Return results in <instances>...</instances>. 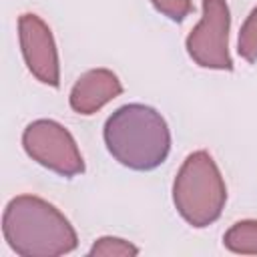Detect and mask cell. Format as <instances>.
I'll return each instance as SVG.
<instances>
[{
    "instance_id": "obj_1",
    "label": "cell",
    "mask_w": 257,
    "mask_h": 257,
    "mask_svg": "<svg viewBox=\"0 0 257 257\" xmlns=\"http://www.w3.org/2000/svg\"><path fill=\"white\" fill-rule=\"evenodd\" d=\"M2 231L10 249L22 257L64 255L78 243L70 221L34 195H18L6 205Z\"/></svg>"
},
{
    "instance_id": "obj_2",
    "label": "cell",
    "mask_w": 257,
    "mask_h": 257,
    "mask_svg": "<svg viewBox=\"0 0 257 257\" xmlns=\"http://www.w3.org/2000/svg\"><path fill=\"white\" fill-rule=\"evenodd\" d=\"M104 143L120 165L135 171H153L169 155L171 133L161 112L133 102L106 118Z\"/></svg>"
},
{
    "instance_id": "obj_3",
    "label": "cell",
    "mask_w": 257,
    "mask_h": 257,
    "mask_svg": "<svg viewBox=\"0 0 257 257\" xmlns=\"http://www.w3.org/2000/svg\"><path fill=\"white\" fill-rule=\"evenodd\" d=\"M173 201L181 217L193 227H207L219 219L227 189L207 151H195L185 159L173 183Z\"/></svg>"
},
{
    "instance_id": "obj_4",
    "label": "cell",
    "mask_w": 257,
    "mask_h": 257,
    "mask_svg": "<svg viewBox=\"0 0 257 257\" xmlns=\"http://www.w3.org/2000/svg\"><path fill=\"white\" fill-rule=\"evenodd\" d=\"M22 145L28 157L62 177H74L84 171V161L72 135L56 120L30 122L22 135Z\"/></svg>"
},
{
    "instance_id": "obj_5",
    "label": "cell",
    "mask_w": 257,
    "mask_h": 257,
    "mask_svg": "<svg viewBox=\"0 0 257 257\" xmlns=\"http://www.w3.org/2000/svg\"><path fill=\"white\" fill-rule=\"evenodd\" d=\"M229 6L225 0H203L201 22L187 36L189 56L205 68L231 70L229 56Z\"/></svg>"
},
{
    "instance_id": "obj_6",
    "label": "cell",
    "mask_w": 257,
    "mask_h": 257,
    "mask_svg": "<svg viewBox=\"0 0 257 257\" xmlns=\"http://www.w3.org/2000/svg\"><path fill=\"white\" fill-rule=\"evenodd\" d=\"M18 34L28 70L40 82L56 88L60 84L58 52L46 22L36 14H22L18 18Z\"/></svg>"
},
{
    "instance_id": "obj_7",
    "label": "cell",
    "mask_w": 257,
    "mask_h": 257,
    "mask_svg": "<svg viewBox=\"0 0 257 257\" xmlns=\"http://www.w3.org/2000/svg\"><path fill=\"white\" fill-rule=\"evenodd\" d=\"M122 92V84L108 68L84 72L70 90V106L80 114H92Z\"/></svg>"
},
{
    "instance_id": "obj_8",
    "label": "cell",
    "mask_w": 257,
    "mask_h": 257,
    "mask_svg": "<svg viewBox=\"0 0 257 257\" xmlns=\"http://www.w3.org/2000/svg\"><path fill=\"white\" fill-rule=\"evenodd\" d=\"M225 247L233 253L257 255V221H239L223 237Z\"/></svg>"
},
{
    "instance_id": "obj_9",
    "label": "cell",
    "mask_w": 257,
    "mask_h": 257,
    "mask_svg": "<svg viewBox=\"0 0 257 257\" xmlns=\"http://www.w3.org/2000/svg\"><path fill=\"white\" fill-rule=\"evenodd\" d=\"M237 50L245 60L249 62L257 60V8H253V12L247 16V20L241 26Z\"/></svg>"
},
{
    "instance_id": "obj_10",
    "label": "cell",
    "mask_w": 257,
    "mask_h": 257,
    "mask_svg": "<svg viewBox=\"0 0 257 257\" xmlns=\"http://www.w3.org/2000/svg\"><path fill=\"white\" fill-rule=\"evenodd\" d=\"M139 249L118 237H100L98 241H94L90 255H102V257H128V255H137Z\"/></svg>"
},
{
    "instance_id": "obj_11",
    "label": "cell",
    "mask_w": 257,
    "mask_h": 257,
    "mask_svg": "<svg viewBox=\"0 0 257 257\" xmlns=\"http://www.w3.org/2000/svg\"><path fill=\"white\" fill-rule=\"evenodd\" d=\"M151 2L161 14H165L171 20H177V22L183 20L185 16H189L193 10L191 0H151Z\"/></svg>"
}]
</instances>
